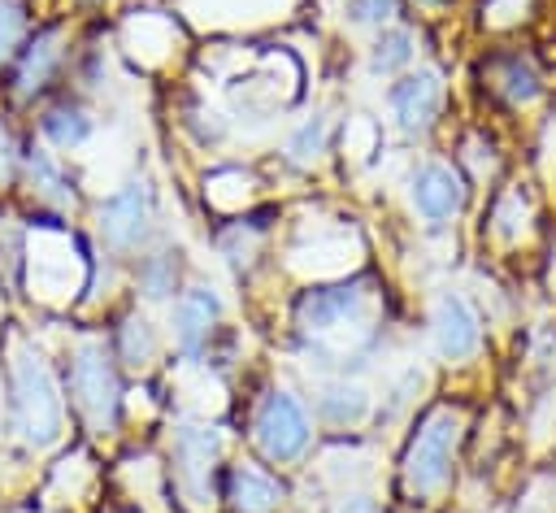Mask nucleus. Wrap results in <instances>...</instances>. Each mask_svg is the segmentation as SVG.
Wrapping results in <instances>:
<instances>
[{
  "instance_id": "f03ea898",
  "label": "nucleus",
  "mask_w": 556,
  "mask_h": 513,
  "mask_svg": "<svg viewBox=\"0 0 556 513\" xmlns=\"http://www.w3.org/2000/svg\"><path fill=\"white\" fill-rule=\"evenodd\" d=\"M4 409L9 435L30 452H56L70 435V396L52 370V356L22 330L4 335Z\"/></svg>"
},
{
  "instance_id": "bb28decb",
  "label": "nucleus",
  "mask_w": 556,
  "mask_h": 513,
  "mask_svg": "<svg viewBox=\"0 0 556 513\" xmlns=\"http://www.w3.org/2000/svg\"><path fill=\"white\" fill-rule=\"evenodd\" d=\"M261 200V178L243 165H217L204 174V209L213 217H239L252 213Z\"/></svg>"
},
{
  "instance_id": "4be33fe9",
  "label": "nucleus",
  "mask_w": 556,
  "mask_h": 513,
  "mask_svg": "<svg viewBox=\"0 0 556 513\" xmlns=\"http://www.w3.org/2000/svg\"><path fill=\"white\" fill-rule=\"evenodd\" d=\"M217 504L226 513H287L291 509V487L265 461L239 456L222 474V500Z\"/></svg>"
},
{
  "instance_id": "412c9836",
  "label": "nucleus",
  "mask_w": 556,
  "mask_h": 513,
  "mask_svg": "<svg viewBox=\"0 0 556 513\" xmlns=\"http://www.w3.org/2000/svg\"><path fill=\"white\" fill-rule=\"evenodd\" d=\"M74 61V39L65 22H52L26 39V48L13 57V100L43 96Z\"/></svg>"
},
{
  "instance_id": "7ed1b4c3",
  "label": "nucleus",
  "mask_w": 556,
  "mask_h": 513,
  "mask_svg": "<svg viewBox=\"0 0 556 513\" xmlns=\"http://www.w3.org/2000/svg\"><path fill=\"white\" fill-rule=\"evenodd\" d=\"M465 439H469V409L460 400H434L413 417L395 465V487L408 509H434L452 496Z\"/></svg>"
},
{
  "instance_id": "72a5a7b5",
  "label": "nucleus",
  "mask_w": 556,
  "mask_h": 513,
  "mask_svg": "<svg viewBox=\"0 0 556 513\" xmlns=\"http://www.w3.org/2000/svg\"><path fill=\"white\" fill-rule=\"evenodd\" d=\"M326 513H387V504L378 487H352V491H339Z\"/></svg>"
},
{
  "instance_id": "ddd939ff",
  "label": "nucleus",
  "mask_w": 556,
  "mask_h": 513,
  "mask_svg": "<svg viewBox=\"0 0 556 513\" xmlns=\"http://www.w3.org/2000/svg\"><path fill=\"white\" fill-rule=\"evenodd\" d=\"M469 178L447 157H413L404 170V204L426 230H452L469 209Z\"/></svg>"
},
{
  "instance_id": "dca6fc26",
  "label": "nucleus",
  "mask_w": 556,
  "mask_h": 513,
  "mask_svg": "<svg viewBox=\"0 0 556 513\" xmlns=\"http://www.w3.org/2000/svg\"><path fill=\"white\" fill-rule=\"evenodd\" d=\"M304 396H308L313 422L326 426L330 435H356L374 426L378 391L369 374H313L304 383Z\"/></svg>"
},
{
  "instance_id": "f8f14e48",
  "label": "nucleus",
  "mask_w": 556,
  "mask_h": 513,
  "mask_svg": "<svg viewBox=\"0 0 556 513\" xmlns=\"http://www.w3.org/2000/svg\"><path fill=\"white\" fill-rule=\"evenodd\" d=\"M165 335H169V352L178 361H195V365H217V343L226 335V300L213 283L191 278L169 304H165Z\"/></svg>"
},
{
  "instance_id": "6e6552de",
  "label": "nucleus",
  "mask_w": 556,
  "mask_h": 513,
  "mask_svg": "<svg viewBox=\"0 0 556 513\" xmlns=\"http://www.w3.org/2000/svg\"><path fill=\"white\" fill-rule=\"evenodd\" d=\"M22 283L35 304L70 309L91 287V256L78 235L56 217L35 222L30 230H22Z\"/></svg>"
},
{
  "instance_id": "c85d7f7f",
  "label": "nucleus",
  "mask_w": 556,
  "mask_h": 513,
  "mask_svg": "<svg viewBox=\"0 0 556 513\" xmlns=\"http://www.w3.org/2000/svg\"><path fill=\"white\" fill-rule=\"evenodd\" d=\"M400 9H404V0H339L334 4L339 22L348 30H369V35L382 30V26H391L400 17Z\"/></svg>"
},
{
  "instance_id": "c9c22d12",
  "label": "nucleus",
  "mask_w": 556,
  "mask_h": 513,
  "mask_svg": "<svg viewBox=\"0 0 556 513\" xmlns=\"http://www.w3.org/2000/svg\"><path fill=\"white\" fill-rule=\"evenodd\" d=\"M417 4H421V9H439L443 0H417Z\"/></svg>"
},
{
  "instance_id": "7c9ffc66",
  "label": "nucleus",
  "mask_w": 556,
  "mask_h": 513,
  "mask_svg": "<svg viewBox=\"0 0 556 513\" xmlns=\"http://www.w3.org/2000/svg\"><path fill=\"white\" fill-rule=\"evenodd\" d=\"M91 483H96V461H91L83 448H74V452L52 470V496H56V491H70V500H87Z\"/></svg>"
},
{
  "instance_id": "f704fd0d",
  "label": "nucleus",
  "mask_w": 556,
  "mask_h": 513,
  "mask_svg": "<svg viewBox=\"0 0 556 513\" xmlns=\"http://www.w3.org/2000/svg\"><path fill=\"white\" fill-rule=\"evenodd\" d=\"M517 513H556V474H543V478H534Z\"/></svg>"
},
{
  "instance_id": "c756f323",
  "label": "nucleus",
  "mask_w": 556,
  "mask_h": 513,
  "mask_svg": "<svg viewBox=\"0 0 556 513\" xmlns=\"http://www.w3.org/2000/svg\"><path fill=\"white\" fill-rule=\"evenodd\" d=\"M534 9H539V0H482L478 22L491 35H513L534 17Z\"/></svg>"
},
{
  "instance_id": "cd10ccee",
  "label": "nucleus",
  "mask_w": 556,
  "mask_h": 513,
  "mask_svg": "<svg viewBox=\"0 0 556 513\" xmlns=\"http://www.w3.org/2000/svg\"><path fill=\"white\" fill-rule=\"evenodd\" d=\"M178 126H182V135L195 152H222V148L235 143V130H230L226 113L213 100H187L182 113H178Z\"/></svg>"
},
{
  "instance_id": "9d476101",
  "label": "nucleus",
  "mask_w": 556,
  "mask_h": 513,
  "mask_svg": "<svg viewBox=\"0 0 556 513\" xmlns=\"http://www.w3.org/2000/svg\"><path fill=\"white\" fill-rule=\"evenodd\" d=\"M543 239V209L530 178H500L482 209V252L495 261L534 256Z\"/></svg>"
},
{
  "instance_id": "f257e3e1",
  "label": "nucleus",
  "mask_w": 556,
  "mask_h": 513,
  "mask_svg": "<svg viewBox=\"0 0 556 513\" xmlns=\"http://www.w3.org/2000/svg\"><path fill=\"white\" fill-rule=\"evenodd\" d=\"M287 326L295 356L313 374H369L387 352V300L365 270L300 287Z\"/></svg>"
},
{
  "instance_id": "e433bc0d",
  "label": "nucleus",
  "mask_w": 556,
  "mask_h": 513,
  "mask_svg": "<svg viewBox=\"0 0 556 513\" xmlns=\"http://www.w3.org/2000/svg\"><path fill=\"white\" fill-rule=\"evenodd\" d=\"M478 513H504V509H478Z\"/></svg>"
},
{
  "instance_id": "423d86ee",
  "label": "nucleus",
  "mask_w": 556,
  "mask_h": 513,
  "mask_svg": "<svg viewBox=\"0 0 556 513\" xmlns=\"http://www.w3.org/2000/svg\"><path fill=\"white\" fill-rule=\"evenodd\" d=\"M91 235L104 261L126 265L156 239H165V209H161V187L152 174L135 170L126 174L113 191L91 200Z\"/></svg>"
},
{
  "instance_id": "2f4dec72",
  "label": "nucleus",
  "mask_w": 556,
  "mask_h": 513,
  "mask_svg": "<svg viewBox=\"0 0 556 513\" xmlns=\"http://www.w3.org/2000/svg\"><path fill=\"white\" fill-rule=\"evenodd\" d=\"M30 39V13L22 0H0V65H13V57Z\"/></svg>"
},
{
  "instance_id": "5701e85b",
  "label": "nucleus",
  "mask_w": 556,
  "mask_h": 513,
  "mask_svg": "<svg viewBox=\"0 0 556 513\" xmlns=\"http://www.w3.org/2000/svg\"><path fill=\"white\" fill-rule=\"evenodd\" d=\"M96 135H100V109L83 91H65L39 113V139L61 157H78L83 148L96 143Z\"/></svg>"
},
{
  "instance_id": "4468645a",
  "label": "nucleus",
  "mask_w": 556,
  "mask_h": 513,
  "mask_svg": "<svg viewBox=\"0 0 556 513\" xmlns=\"http://www.w3.org/2000/svg\"><path fill=\"white\" fill-rule=\"evenodd\" d=\"M447 74L439 65H413L387 83V117L404 143H426L447 113Z\"/></svg>"
},
{
  "instance_id": "473e14b6",
  "label": "nucleus",
  "mask_w": 556,
  "mask_h": 513,
  "mask_svg": "<svg viewBox=\"0 0 556 513\" xmlns=\"http://www.w3.org/2000/svg\"><path fill=\"white\" fill-rule=\"evenodd\" d=\"M22 157H26V143L17 139L13 122L0 113V191H9L22 178Z\"/></svg>"
},
{
  "instance_id": "0eeeda50",
  "label": "nucleus",
  "mask_w": 556,
  "mask_h": 513,
  "mask_svg": "<svg viewBox=\"0 0 556 513\" xmlns=\"http://www.w3.org/2000/svg\"><path fill=\"white\" fill-rule=\"evenodd\" d=\"M165 474L182 513H213L226 474V430L213 417L178 413L165 426Z\"/></svg>"
},
{
  "instance_id": "aec40b11",
  "label": "nucleus",
  "mask_w": 556,
  "mask_h": 513,
  "mask_svg": "<svg viewBox=\"0 0 556 513\" xmlns=\"http://www.w3.org/2000/svg\"><path fill=\"white\" fill-rule=\"evenodd\" d=\"M109 348L122 365V374L130 378H152L169 352V335H165V322L152 317V309L143 304H130L126 313H117L113 330H109Z\"/></svg>"
},
{
  "instance_id": "58836bf2",
  "label": "nucleus",
  "mask_w": 556,
  "mask_h": 513,
  "mask_svg": "<svg viewBox=\"0 0 556 513\" xmlns=\"http://www.w3.org/2000/svg\"><path fill=\"white\" fill-rule=\"evenodd\" d=\"M404 513H417V509H404Z\"/></svg>"
},
{
  "instance_id": "393cba45",
  "label": "nucleus",
  "mask_w": 556,
  "mask_h": 513,
  "mask_svg": "<svg viewBox=\"0 0 556 513\" xmlns=\"http://www.w3.org/2000/svg\"><path fill=\"white\" fill-rule=\"evenodd\" d=\"M117 43L126 57H135L143 70H156V65H169L178 43H182V30L169 13H156V9H135L122 26H117Z\"/></svg>"
},
{
  "instance_id": "f3484780",
  "label": "nucleus",
  "mask_w": 556,
  "mask_h": 513,
  "mask_svg": "<svg viewBox=\"0 0 556 513\" xmlns=\"http://www.w3.org/2000/svg\"><path fill=\"white\" fill-rule=\"evenodd\" d=\"M187 283H191L187 248L174 235L156 239L152 248H143L139 256L126 261V287H130L135 304H143V309H165Z\"/></svg>"
},
{
  "instance_id": "20e7f679",
  "label": "nucleus",
  "mask_w": 556,
  "mask_h": 513,
  "mask_svg": "<svg viewBox=\"0 0 556 513\" xmlns=\"http://www.w3.org/2000/svg\"><path fill=\"white\" fill-rule=\"evenodd\" d=\"M365 235L352 217L313 209L304 217H291L282 226V243H274V261L300 278V287L308 283H330V278H348L365 270Z\"/></svg>"
},
{
  "instance_id": "1a4fd4ad",
  "label": "nucleus",
  "mask_w": 556,
  "mask_h": 513,
  "mask_svg": "<svg viewBox=\"0 0 556 513\" xmlns=\"http://www.w3.org/2000/svg\"><path fill=\"white\" fill-rule=\"evenodd\" d=\"M317 443V422L308 409L304 387H291L282 378H269L252 409H248V448L256 461L269 470H291L300 465Z\"/></svg>"
},
{
  "instance_id": "9b49d317",
  "label": "nucleus",
  "mask_w": 556,
  "mask_h": 513,
  "mask_svg": "<svg viewBox=\"0 0 556 513\" xmlns=\"http://www.w3.org/2000/svg\"><path fill=\"white\" fill-rule=\"evenodd\" d=\"M426 339L439 365L469 370L486 352V317L465 287H434L426 304Z\"/></svg>"
},
{
  "instance_id": "2eb2a0df",
  "label": "nucleus",
  "mask_w": 556,
  "mask_h": 513,
  "mask_svg": "<svg viewBox=\"0 0 556 513\" xmlns=\"http://www.w3.org/2000/svg\"><path fill=\"white\" fill-rule=\"evenodd\" d=\"M478 78H482V91L504 109V113H534L543 100H547V74L539 65V57L530 48H517V43H504V48H491L478 65Z\"/></svg>"
},
{
  "instance_id": "a878e982",
  "label": "nucleus",
  "mask_w": 556,
  "mask_h": 513,
  "mask_svg": "<svg viewBox=\"0 0 556 513\" xmlns=\"http://www.w3.org/2000/svg\"><path fill=\"white\" fill-rule=\"evenodd\" d=\"M361 65H365V78L395 83L400 74H408L413 65H421V30L395 17L391 26H382V30L369 35Z\"/></svg>"
},
{
  "instance_id": "6ab92c4d",
  "label": "nucleus",
  "mask_w": 556,
  "mask_h": 513,
  "mask_svg": "<svg viewBox=\"0 0 556 513\" xmlns=\"http://www.w3.org/2000/svg\"><path fill=\"white\" fill-rule=\"evenodd\" d=\"M278 213H239V217H222V226L213 230V248H217V261L243 283L252 278L269 256H274V243H278Z\"/></svg>"
},
{
  "instance_id": "39448f33",
  "label": "nucleus",
  "mask_w": 556,
  "mask_h": 513,
  "mask_svg": "<svg viewBox=\"0 0 556 513\" xmlns=\"http://www.w3.org/2000/svg\"><path fill=\"white\" fill-rule=\"evenodd\" d=\"M65 396H70V409L78 413L83 430L96 439V443H109L122 435V404H126V378H122V365L109 348V335L100 330H83L70 339V352H65Z\"/></svg>"
},
{
  "instance_id": "4c0bfd02",
  "label": "nucleus",
  "mask_w": 556,
  "mask_h": 513,
  "mask_svg": "<svg viewBox=\"0 0 556 513\" xmlns=\"http://www.w3.org/2000/svg\"><path fill=\"white\" fill-rule=\"evenodd\" d=\"M122 513H143V509H122Z\"/></svg>"
},
{
  "instance_id": "a211bd4d",
  "label": "nucleus",
  "mask_w": 556,
  "mask_h": 513,
  "mask_svg": "<svg viewBox=\"0 0 556 513\" xmlns=\"http://www.w3.org/2000/svg\"><path fill=\"white\" fill-rule=\"evenodd\" d=\"M17 183H22V187L30 191V200H35L43 213H52L56 222H65V217H74V213L83 209V191H78V174L70 170V157L52 152L43 139L26 143L22 178H17Z\"/></svg>"
},
{
  "instance_id": "b1692460",
  "label": "nucleus",
  "mask_w": 556,
  "mask_h": 513,
  "mask_svg": "<svg viewBox=\"0 0 556 513\" xmlns=\"http://www.w3.org/2000/svg\"><path fill=\"white\" fill-rule=\"evenodd\" d=\"M334 135H339V113H334L330 104H317V109H308L304 117H295V122L287 126L278 157H282L287 170L313 174V170H321V165L330 161Z\"/></svg>"
}]
</instances>
